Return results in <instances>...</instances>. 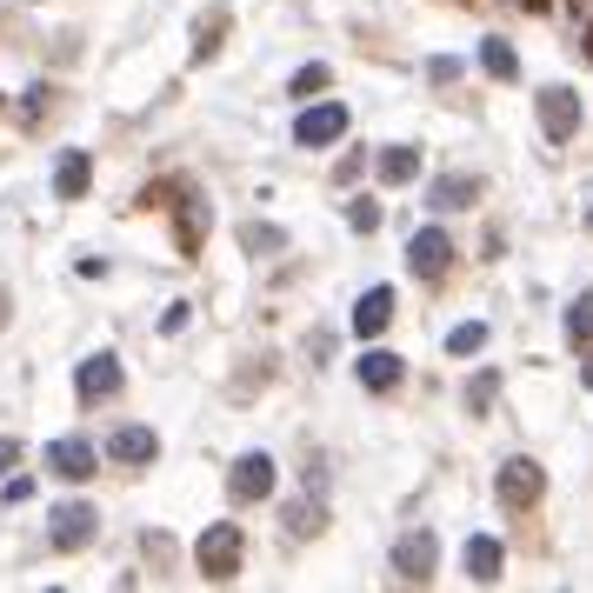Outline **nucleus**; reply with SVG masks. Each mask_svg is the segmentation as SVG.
<instances>
[{
	"label": "nucleus",
	"mask_w": 593,
	"mask_h": 593,
	"mask_svg": "<svg viewBox=\"0 0 593 593\" xmlns=\"http://www.w3.org/2000/svg\"><path fill=\"white\" fill-rule=\"evenodd\" d=\"M494 394H501V374H494V367H487V374H474V380H467V414H487V407H494Z\"/></svg>",
	"instance_id": "obj_23"
},
{
	"label": "nucleus",
	"mask_w": 593,
	"mask_h": 593,
	"mask_svg": "<svg viewBox=\"0 0 593 593\" xmlns=\"http://www.w3.org/2000/svg\"><path fill=\"white\" fill-rule=\"evenodd\" d=\"M347 134V107L340 100H314V107H300V120H294V147H334Z\"/></svg>",
	"instance_id": "obj_4"
},
{
	"label": "nucleus",
	"mask_w": 593,
	"mask_h": 593,
	"mask_svg": "<svg viewBox=\"0 0 593 593\" xmlns=\"http://www.w3.org/2000/svg\"><path fill=\"white\" fill-rule=\"evenodd\" d=\"M227 494H234V501H267V494H274V461H267V454H240V461L227 467Z\"/></svg>",
	"instance_id": "obj_10"
},
{
	"label": "nucleus",
	"mask_w": 593,
	"mask_h": 593,
	"mask_svg": "<svg viewBox=\"0 0 593 593\" xmlns=\"http://www.w3.org/2000/svg\"><path fill=\"white\" fill-rule=\"evenodd\" d=\"M521 7H527V13H547V0H521Z\"/></svg>",
	"instance_id": "obj_28"
},
{
	"label": "nucleus",
	"mask_w": 593,
	"mask_h": 593,
	"mask_svg": "<svg viewBox=\"0 0 593 593\" xmlns=\"http://www.w3.org/2000/svg\"><path fill=\"white\" fill-rule=\"evenodd\" d=\"M207 240V200H187V214H180V247L194 254Z\"/></svg>",
	"instance_id": "obj_21"
},
{
	"label": "nucleus",
	"mask_w": 593,
	"mask_h": 593,
	"mask_svg": "<svg viewBox=\"0 0 593 593\" xmlns=\"http://www.w3.org/2000/svg\"><path fill=\"white\" fill-rule=\"evenodd\" d=\"M320 527H327L320 501H294V507H287V534H320Z\"/></svg>",
	"instance_id": "obj_24"
},
{
	"label": "nucleus",
	"mask_w": 593,
	"mask_h": 593,
	"mask_svg": "<svg viewBox=\"0 0 593 593\" xmlns=\"http://www.w3.org/2000/svg\"><path fill=\"white\" fill-rule=\"evenodd\" d=\"M581 380H587V387H593V360H587V367H581Z\"/></svg>",
	"instance_id": "obj_30"
},
{
	"label": "nucleus",
	"mask_w": 593,
	"mask_h": 593,
	"mask_svg": "<svg viewBox=\"0 0 593 593\" xmlns=\"http://www.w3.org/2000/svg\"><path fill=\"white\" fill-rule=\"evenodd\" d=\"M587 220H593V214H587Z\"/></svg>",
	"instance_id": "obj_31"
},
{
	"label": "nucleus",
	"mask_w": 593,
	"mask_h": 593,
	"mask_svg": "<svg viewBox=\"0 0 593 593\" xmlns=\"http://www.w3.org/2000/svg\"><path fill=\"white\" fill-rule=\"evenodd\" d=\"M240 554H247L240 521H214V527L194 541V567H200V581H234V574H240Z\"/></svg>",
	"instance_id": "obj_1"
},
{
	"label": "nucleus",
	"mask_w": 593,
	"mask_h": 593,
	"mask_svg": "<svg viewBox=\"0 0 593 593\" xmlns=\"http://www.w3.org/2000/svg\"><path fill=\"white\" fill-rule=\"evenodd\" d=\"M481 67H487L494 80H514V73H521V53H514L507 40H481Z\"/></svg>",
	"instance_id": "obj_18"
},
{
	"label": "nucleus",
	"mask_w": 593,
	"mask_h": 593,
	"mask_svg": "<svg viewBox=\"0 0 593 593\" xmlns=\"http://www.w3.org/2000/svg\"><path fill=\"white\" fill-rule=\"evenodd\" d=\"M47 467H53L60 481H93L100 454H93V441H87V434H60V441H47Z\"/></svg>",
	"instance_id": "obj_7"
},
{
	"label": "nucleus",
	"mask_w": 593,
	"mask_h": 593,
	"mask_svg": "<svg viewBox=\"0 0 593 593\" xmlns=\"http://www.w3.org/2000/svg\"><path fill=\"white\" fill-rule=\"evenodd\" d=\"M407 267H414L421 280H441V274L454 267V240H447L441 227H421V234L407 240Z\"/></svg>",
	"instance_id": "obj_8"
},
{
	"label": "nucleus",
	"mask_w": 593,
	"mask_h": 593,
	"mask_svg": "<svg viewBox=\"0 0 593 593\" xmlns=\"http://www.w3.org/2000/svg\"><path fill=\"white\" fill-rule=\"evenodd\" d=\"M93 527H100V514H93L87 501H60L53 521H47V541H53L60 554H80V547L93 541Z\"/></svg>",
	"instance_id": "obj_5"
},
{
	"label": "nucleus",
	"mask_w": 593,
	"mask_h": 593,
	"mask_svg": "<svg viewBox=\"0 0 593 593\" xmlns=\"http://www.w3.org/2000/svg\"><path fill=\"white\" fill-rule=\"evenodd\" d=\"M7 467H20V441H0V474Z\"/></svg>",
	"instance_id": "obj_27"
},
{
	"label": "nucleus",
	"mask_w": 593,
	"mask_h": 593,
	"mask_svg": "<svg viewBox=\"0 0 593 593\" xmlns=\"http://www.w3.org/2000/svg\"><path fill=\"white\" fill-rule=\"evenodd\" d=\"M120 380H127V374H120V360H113V354H93V360H80V367H73V394H80V401H113V394H120Z\"/></svg>",
	"instance_id": "obj_9"
},
{
	"label": "nucleus",
	"mask_w": 593,
	"mask_h": 593,
	"mask_svg": "<svg viewBox=\"0 0 593 593\" xmlns=\"http://www.w3.org/2000/svg\"><path fill=\"white\" fill-rule=\"evenodd\" d=\"M107 454H113L120 467H154V461H160V434H154V427H113V434H107Z\"/></svg>",
	"instance_id": "obj_11"
},
{
	"label": "nucleus",
	"mask_w": 593,
	"mask_h": 593,
	"mask_svg": "<svg viewBox=\"0 0 593 593\" xmlns=\"http://www.w3.org/2000/svg\"><path fill=\"white\" fill-rule=\"evenodd\" d=\"M541 134L554 147H567L581 134V93L574 87H541Z\"/></svg>",
	"instance_id": "obj_3"
},
{
	"label": "nucleus",
	"mask_w": 593,
	"mask_h": 593,
	"mask_svg": "<svg viewBox=\"0 0 593 593\" xmlns=\"http://www.w3.org/2000/svg\"><path fill=\"white\" fill-rule=\"evenodd\" d=\"M387 320H394V287H367V294L354 300V334H360V340H374Z\"/></svg>",
	"instance_id": "obj_14"
},
{
	"label": "nucleus",
	"mask_w": 593,
	"mask_h": 593,
	"mask_svg": "<svg viewBox=\"0 0 593 593\" xmlns=\"http://www.w3.org/2000/svg\"><path fill=\"white\" fill-rule=\"evenodd\" d=\"M87 180H93L87 147H67V154H60V167H53V200H80V194H87Z\"/></svg>",
	"instance_id": "obj_13"
},
{
	"label": "nucleus",
	"mask_w": 593,
	"mask_h": 593,
	"mask_svg": "<svg viewBox=\"0 0 593 593\" xmlns=\"http://www.w3.org/2000/svg\"><path fill=\"white\" fill-rule=\"evenodd\" d=\"M327 80H334V73H327V67H320V60H307V67H300V73H294V80H287V93H300V100H307V93H320V87H327Z\"/></svg>",
	"instance_id": "obj_25"
},
{
	"label": "nucleus",
	"mask_w": 593,
	"mask_h": 593,
	"mask_svg": "<svg viewBox=\"0 0 593 593\" xmlns=\"http://www.w3.org/2000/svg\"><path fill=\"white\" fill-rule=\"evenodd\" d=\"M567 340H574V347H593V294H581V300L567 307Z\"/></svg>",
	"instance_id": "obj_20"
},
{
	"label": "nucleus",
	"mask_w": 593,
	"mask_h": 593,
	"mask_svg": "<svg viewBox=\"0 0 593 593\" xmlns=\"http://www.w3.org/2000/svg\"><path fill=\"white\" fill-rule=\"evenodd\" d=\"M240 240H247V254H274V247H287V234H280V227H267V220H247V227H240Z\"/></svg>",
	"instance_id": "obj_22"
},
{
	"label": "nucleus",
	"mask_w": 593,
	"mask_h": 593,
	"mask_svg": "<svg viewBox=\"0 0 593 593\" xmlns=\"http://www.w3.org/2000/svg\"><path fill=\"white\" fill-rule=\"evenodd\" d=\"M474 194H481V180H474V174H447V180H434V207H441V214L467 207Z\"/></svg>",
	"instance_id": "obj_17"
},
{
	"label": "nucleus",
	"mask_w": 593,
	"mask_h": 593,
	"mask_svg": "<svg viewBox=\"0 0 593 593\" xmlns=\"http://www.w3.org/2000/svg\"><path fill=\"white\" fill-rule=\"evenodd\" d=\"M347 227H354V234H374V227H380V207H374V200H347Z\"/></svg>",
	"instance_id": "obj_26"
},
{
	"label": "nucleus",
	"mask_w": 593,
	"mask_h": 593,
	"mask_svg": "<svg viewBox=\"0 0 593 593\" xmlns=\"http://www.w3.org/2000/svg\"><path fill=\"white\" fill-rule=\"evenodd\" d=\"M434 561H441V541H434L427 527H414V534L394 541V574H401V581H414V587L434 581Z\"/></svg>",
	"instance_id": "obj_6"
},
{
	"label": "nucleus",
	"mask_w": 593,
	"mask_h": 593,
	"mask_svg": "<svg viewBox=\"0 0 593 593\" xmlns=\"http://www.w3.org/2000/svg\"><path fill=\"white\" fill-rule=\"evenodd\" d=\"M501 567H507V547H501L494 534H474V541H467V581L494 587V581H501Z\"/></svg>",
	"instance_id": "obj_15"
},
{
	"label": "nucleus",
	"mask_w": 593,
	"mask_h": 593,
	"mask_svg": "<svg viewBox=\"0 0 593 593\" xmlns=\"http://www.w3.org/2000/svg\"><path fill=\"white\" fill-rule=\"evenodd\" d=\"M494 494H501V507H534V501L547 494V474H541V461L514 454V461L494 474Z\"/></svg>",
	"instance_id": "obj_2"
},
{
	"label": "nucleus",
	"mask_w": 593,
	"mask_h": 593,
	"mask_svg": "<svg viewBox=\"0 0 593 593\" xmlns=\"http://www.w3.org/2000/svg\"><path fill=\"white\" fill-rule=\"evenodd\" d=\"M581 47H587V60H593V20H587V40H581Z\"/></svg>",
	"instance_id": "obj_29"
},
{
	"label": "nucleus",
	"mask_w": 593,
	"mask_h": 593,
	"mask_svg": "<svg viewBox=\"0 0 593 593\" xmlns=\"http://www.w3.org/2000/svg\"><path fill=\"white\" fill-rule=\"evenodd\" d=\"M414 174H421V147H387V154H380V180H387V187H407Z\"/></svg>",
	"instance_id": "obj_16"
},
{
	"label": "nucleus",
	"mask_w": 593,
	"mask_h": 593,
	"mask_svg": "<svg viewBox=\"0 0 593 593\" xmlns=\"http://www.w3.org/2000/svg\"><path fill=\"white\" fill-rule=\"evenodd\" d=\"M481 347H487V327H481V320H461V327L447 334V354H454V360H467V354H481Z\"/></svg>",
	"instance_id": "obj_19"
},
{
	"label": "nucleus",
	"mask_w": 593,
	"mask_h": 593,
	"mask_svg": "<svg viewBox=\"0 0 593 593\" xmlns=\"http://www.w3.org/2000/svg\"><path fill=\"white\" fill-rule=\"evenodd\" d=\"M354 374H360V387H367V394H394L407 367H401V354H387V347H367V354L354 360Z\"/></svg>",
	"instance_id": "obj_12"
}]
</instances>
